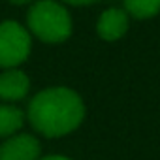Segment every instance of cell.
I'll return each instance as SVG.
<instances>
[{
  "label": "cell",
  "mask_w": 160,
  "mask_h": 160,
  "mask_svg": "<svg viewBox=\"0 0 160 160\" xmlns=\"http://www.w3.org/2000/svg\"><path fill=\"white\" fill-rule=\"evenodd\" d=\"M13 4H27V2H32V0H10Z\"/></svg>",
  "instance_id": "11"
},
{
  "label": "cell",
  "mask_w": 160,
  "mask_h": 160,
  "mask_svg": "<svg viewBox=\"0 0 160 160\" xmlns=\"http://www.w3.org/2000/svg\"><path fill=\"white\" fill-rule=\"evenodd\" d=\"M28 121L45 138H60L73 132L85 119V104L77 92L53 87L38 92L28 106Z\"/></svg>",
  "instance_id": "1"
},
{
  "label": "cell",
  "mask_w": 160,
  "mask_h": 160,
  "mask_svg": "<svg viewBox=\"0 0 160 160\" xmlns=\"http://www.w3.org/2000/svg\"><path fill=\"white\" fill-rule=\"evenodd\" d=\"M42 160H72V158L62 156V154H53V156H45V158H42Z\"/></svg>",
  "instance_id": "10"
},
{
  "label": "cell",
  "mask_w": 160,
  "mask_h": 160,
  "mask_svg": "<svg viewBox=\"0 0 160 160\" xmlns=\"http://www.w3.org/2000/svg\"><path fill=\"white\" fill-rule=\"evenodd\" d=\"M0 160H40V143L28 134L12 136L0 145Z\"/></svg>",
  "instance_id": "4"
},
{
  "label": "cell",
  "mask_w": 160,
  "mask_h": 160,
  "mask_svg": "<svg viewBox=\"0 0 160 160\" xmlns=\"http://www.w3.org/2000/svg\"><path fill=\"white\" fill-rule=\"evenodd\" d=\"M124 12L138 19H149L160 12V0H124Z\"/></svg>",
  "instance_id": "8"
},
{
  "label": "cell",
  "mask_w": 160,
  "mask_h": 160,
  "mask_svg": "<svg viewBox=\"0 0 160 160\" xmlns=\"http://www.w3.org/2000/svg\"><path fill=\"white\" fill-rule=\"evenodd\" d=\"M25 122V113L12 106V104H2L0 106V138H12L15 136Z\"/></svg>",
  "instance_id": "7"
},
{
  "label": "cell",
  "mask_w": 160,
  "mask_h": 160,
  "mask_svg": "<svg viewBox=\"0 0 160 160\" xmlns=\"http://www.w3.org/2000/svg\"><path fill=\"white\" fill-rule=\"evenodd\" d=\"M32 47L30 32L17 21L0 23V68H17L23 64Z\"/></svg>",
  "instance_id": "3"
},
{
  "label": "cell",
  "mask_w": 160,
  "mask_h": 160,
  "mask_svg": "<svg viewBox=\"0 0 160 160\" xmlns=\"http://www.w3.org/2000/svg\"><path fill=\"white\" fill-rule=\"evenodd\" d=\"M96 30H98L100 38L106 40V42L121 40L128 30V13L121 8L106 10L98 19Z\"/></svg>",
  "instance_id": "6"
},
{
  "label": "cell",
  "mask_w": 160,
  "mask_h": 160,
  "mask_svg": "<svg viewBox=\"0 0 160 160\" xmlns=\"http://www.w3.org/2000/svg\"><path fill=\"white\" fill-rule=\"evenodd\" d=\"M66 4H72V6H87V4H94L98 0H64Z\"/></svg>",
  "instance_id": "9"
},
{
  "label": "cell",
  "mask_w": 160,
  "mask_h": 160,
  "mask_svg": "<svg viewBox=\"0 0 160 160\" xmlns=\"http://www.w3.org/2000/svg\"><path fill=\"white\" fill-rule=\"evenodd\" d=\"M28 30L45 43H60L72 34V17L55 0H40L27 15Z\"/></svg>",
  "instance_id": "2"
},
{
  "label": "cell",
  "mask_w": 160,
  "mask_h": 160,
  "mask_svg": "<svg viewBox=\"0 0 160 160\" xmlns=\"http://www.w3.org/2000/svg\"><path fill=\"white\" fill-rule=\"evenodd\" d=\"M30 79L25 72L17 68H10L0 73V100L4 102H19L28 94Z\"/></svg>",
  "instance_id": "5"
}]
</instances>
